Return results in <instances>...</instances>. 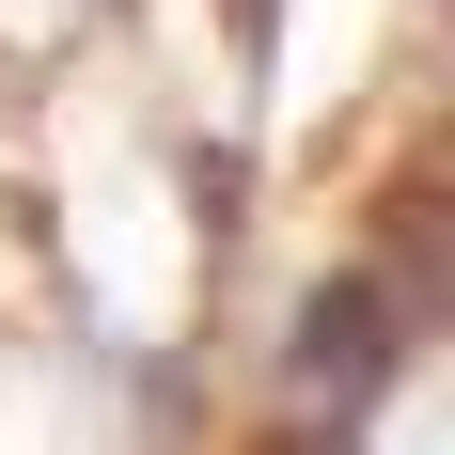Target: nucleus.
I'll return each instance as SVG.
<instances>
[{
	"mask_svg": "<svg viewBox=\"0 0 455 455\" xmlns=\"http://www.w3.org/2000/svg\"><path fill=\"white\" fill-rule=\"evenodd\" d=\"M299 377H315V393H362V377H377V283L315 299V346H299Z\"/></svg>",
	"mask_w": 455,
	"mask_h": 455,
	"instance_id": "nucleus-1",
	"label": "nucleus"
}]
</instances>
